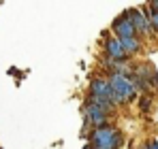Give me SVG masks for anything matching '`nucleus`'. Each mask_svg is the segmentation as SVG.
<instances>
[{
  "label": "nucleus",
  "mask_w": 158,
  "mask_h": 149,
  "mask_svg": "<svg viewBox=\"0 0 158 149\" xmlns=\"http://www.w3.org/2000/svg\"><path fill=\"white\" fill-rule=\"evenodd\" d=\"M90 149H120L124 145V134L113 126H103L90 134Z\"/></svg>",
  "instance_id": "obj_1"
},
{
  "label": "nucleus",
  "mask_w": 158,
  "mask_h": 149,
  "mask_svg": "<svg viewBox=\"0 0 158 149\" xmlns=\"http://www.w3.org/2000/svg\"><path fill=\"white\" fill-rule=\"evenodd\" d=\"M109 83H111V90L118 98H122V102H131L137 98V87L128 79L126 73H113L109 77Z\"/></svg>",
  "instance_id": "obj_2"
},
{
  "label": "nucleus",
  "mask_w": 158,
  "mask_h": 149,
  "mask_svg": "<svg viewBox=\"0 0 158 149\" xmlns=\"http://www.w3.org/2000/svg\"><path fill=\"white\" fill-rule=\"evenodd\" d=\"M113 32H115V38H120V41H126V38H135V36H139L137 34V28L132 24L131 15H128V11H124L122 15H118L115 19H113Z\"/></svg>",
  "instance_id": "obj_3"
},
{
  "label": "nucleus",
  "mask_w": 158,
  "mask_h": 149,
  "mask_svg": "<svg viewBox=\"0 0 158 149\" xmlns=\"http://www.w3.org/2000/svg\"><path fill=\"white\" fill-rule=\"evenodd\" d=\"M128 15H131L135 28H137V34H141V36H152V34H154L152 24H150V17H148L143 11H139V9H131Z\"/></svg>",
  "instance_id": "obj_4"
},
{
  "label": "nucleus",
  "mask_w": 158,
  "mask_h": 149,
  "mask_svg": "<svg viewBox=\"0 0 158 149\" xmlns=\"http://www.w3.org/2000/svg\"><path fill=\"white\" fill-rule=\"evenodd\" d=\"M83 113H85V119L94 126V130H96V128H103V126H109L107 124L109 113L103 111V109H98V107H94V104H90V102L83 104Z\"/></svg>",
  "instance_id": "obj_5"
},
{
  "label": "nucleus",
  "mask_w": 158,
  "mask_h": 149,
  "mask_svg": "<svg viewBox=\"0 0 158 149\" xmlns=\"http://www.w3.org/2000/svg\"><path fill=\"white\" fill-rule=\"evenodd\" d=\"M111 94H113V90H111L109 79H101V77L92 79V83H90V96H96V98H109V100H111Z\"/></svg>",
  "instance_id": "obj_6"
},
{
  "label": "nucleus",
  "mask_w": 158,
  "mask_h": 149,
  "mask_svg": "<svg viewBox=\"0 0 158 149\" xmlns=\"http://www.w3.org/2000/svg\"><path fill=\"white\" fill-rule=\"evenodd\" d=\"M105 53L111 60H126V58H128V55L124 53V47H122L120 38H115V36H111V38L105 41Z\"/></svg>",
  "instance_id": "obj_7"
},
{
  "label": "nucleus",
  "mask_w": 158,
  "mask_h": 149,
  "mask_svg": "<svg viewBox=\"0 0 158 149\" xmlns=\"http://www.w3.org/2000/svg\"><path fill=\"white\" fill-rule=\"evenodd\" d=\"M122 43V47H124V53L126 55H132V53H137V51H141V38L139 36H135V38H126V41H120Z\"/></svg>",
  "instance_id": "obj_8"
},
{
  "label": "nucleus",
  "mask_w": 158,
  "mask_h": 149,
  "mask_svg": "<svg viewBox=\"0 0 158 149\" xmlns=\"http://www.w3.org/2000/svg\"><path fill=\"white\" fill-rule=\"evenodd\" d=\"M88 102L94 104V107H98V109H103V111H107V113H111V111L115 109V104H113L109 98H96V96H90Z\"/></svg>",
  "instance_id": "obj_9"
},
{
  "label": "nucleus",
  "mask_w": 158,
  "mask_h": 149,
  "mask_svg": "<svg viewBox=\"0 0 158 149\" xmlns=\"http://www.w3.org/2000/svg\"><path fill=\"white\" fill-rule=\"evenodd\" d=\"M148 17H150L152 30H154V32H158V13H156V11H152V13H148Z\"/></svg>",
  "instance_id": "obj_10"
},
{
  "label": "nucleus",
  "mask_w": 158,
  "mask_h": 149,
  "mask_svg": "<svg viewBox=\"0 0 158 149\" xmlns=\"http://www.w3.org/2000/svg\"><path fill=\"white\" fill-rule=\"evenodd\" d=\"M150 104H152V102H150L148 96H143V98L139 100V109H141V111H148V109H150Z\"/></svg>",
  "instance_id": "obj_11"
},
{
  "label": "nucleus",
  "mask_w": 158,
  "mask_h": 149,
  "mask_svg": "<svg viewBox=\"0 0 158 149\" xmlns=\"http://www.w3.org/2000/svg\"><path fill=\"white\" fill-rule=\"evenodd\" d=\"M145 145H148V149H158V141H156V139H150Z\"/></svg>",
  "instance_id": "obj_12"
},
{
  "label": "nucleus",
  "mask_w": 158,
  "mask_h": 149,
  "mask_svg": "<svg viewBox=\"0 0 158 149\" xmlns=\"http://www.w3.org/2000/svg\"><path fill=\"white\" fill-rule=\"evenodd\" d=\"M150 9H152V11H156V13H158V0H154V2H150Z\"/></svg>",
  "instance_id": "obj_13"
},
{
  "label": "nucleus",
  "mask_w": 158,
  "mask_h": 149,
  "mask_svg": "<svg viewBox=\"0 0 158 149\" xmlns=\"http://www.w3.org/2000/svg\"><path fill=\"white\" fill-rule=\"evenodd\" d=\"M0 4H2V2H0Z\"/></svg>",
  "instance_id": "obj_14"
}]
</instances>
